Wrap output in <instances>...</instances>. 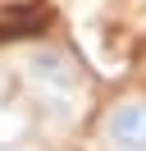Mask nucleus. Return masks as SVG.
Wrapping results in <instances>:
<instances>
[{"mask_svg": "<svg viewBox=\"0 0 146 151\" xmlns=\"http://www.w3.org/2000/svg\"><path fill=\"white\" fill-rule=\"evenodd\" d=\"M23 73H27L32 96L46 105V110H59V114H73V110H78V96H82V69L73 64L64 50H55V46L36 50V55L23 64Z\"/></svg>", "mask_w": 146, "mask_h": 151, "instance_id": "1", "label": "nucleus"}, {"mask_svg": "<svg viewBox=\"0 0 146 151\" xmlns=\"http://www.w3.org/2000/svg\"><path fill=\"white\" fill-rule=\"evenodd\" d=\"M105 151H146V96H123L100 119Z\"/></svg>", "mask_w": 146, "mask_h": 151, "instance_id": "2", "label": "nucleus"}]
</instances>
